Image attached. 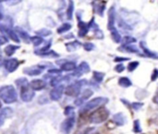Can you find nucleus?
I'll return each instance as SVG.
<instances>
[{
    "mask_svg": "<svg viewBox=\"0 0 158 134\" xmlns=\"http://www.w3.org/2000/svg\"><path fill=\"white\" fill-rule=\"evenodd\" d=\"M0 98L6 104H12L17 101L18 94L13 86H4L0 88Z\"/></svg>",
    "mask_w": 158,
    "mask_h": 134,
    "instance_id": "nucleus-1",
    "label": "nucleus"
},
{
    "mask_svg": "<svg viewBox=\"0 0 158 134\" xmlns=\"http://www.w3.org/2000/svg\"><path fill=\"white\" fill-rule=\"evenodd\" d=\"M109 116V112L108 110L104 108L101 107L98 109H96L95 111H94L91 116H90V122L94 123V124H98V123H102L104 121H106L107 120Z\"/></svg>",
    "mask_w": 158,
    "mask_h": 134,
    "instance_id": "nucleus-2",
    "label": "nucleus"
},
{
    "mask_svg": "<svg viewBox=\"0 0 158 134\" xmlns=\"http://www.w3.org/2000/svg\"><path fill=\"white\" fill-rule=\"evenodd\" d=\"M86 83H87L86 80H81V81H78V82H76L74 84L69 85L65 89L66 95H68L69 97H77V96H79L80 93H81V86L85 85Z\"/></svg>",
    "mask_w": 158,
    "mask_h": 134,
    "instance_id": "nucleus-3",
    "label": "nucleus"
},
{
    "mask_svg": "<svg viewBox=\"0 0 158 134\" xmlns=\"http://www.w3.org/2000/svg\"><path fill=\"white\" fill-rule=\"evenodd\" d=\"M108 102V99L106 98H95L94 99H92L91 101H89L88 103H86V105L84 106L83 108V111L86 112L88 110H91V109H94L95 108H101L102 106H104L105 104H106Z\"/></svg>",
    "mask_w": 158,
    "mask_h": 134,
    "instance_id": "nucleus-4",
    "label": "nucleus"
},
{
    "mask_svg": "<svg viewBox=\"0 0 158 134\" xmlns=\"http://www.w3.org/2000/svg\"><path fill=\"white\" fill-rule=\"evenodd\" d=\"M34 91L31 88L29 83L20 86V98L24 102H30L34 98Z\"/></svg>",
    "mask_w": 158,
    "mask_h": 134,
    "instance_id": "nucleus-5",
    "label": "nucleus"
},
{
    "mask_svg": "<svg viewBox=\"0 0 158 134\" xmlns=\"http://www.w3.org/2000/svg\"><path fill=\"white\" fill-rule=\"evenodd\" d=\"M74 124H75V118H74V116L69 117L68 119H66V120L62 122V124H61V126H60L61 132H62L63 133L69 134L71 132V130L73 129Z\"/></svg>",
    "mask_w": 158,
    "mask_h": 134,
    "instance_id": "nucleus-6",
    "label": "nucleus"
},
{
    "mask_svg": "<svg viewBox=\"0 0 158 134\" xmlns=\"http://www.w3.org/2000/svg\"><path fill=\"white\" fill-rule=\"evenodd\" d=\"M4 65H5V68L6 69L7 72L13 73V72H15L18 69V67L19 65V62L17 59L11 58V59L6 60L5 63H4Z\"/></svg>",
    "mask_w": 158,
    "mask_h": 134,
    "instance_id": "nucleus-7",
    "label": "nucleus"
},
{
    "mask_svg": "<svg viewBox=\"0 0 158 134\" xmlns=\"http://www.w3.org/2000/svg\"><path fill=\"white\" fill-rule=\"evenodd\" d=\"M65 87L63 85H59L57 86H56L51 92H50V98L54 101H57L61 98L63 93H64Z\"/></svg>",
    "mask_w": 158,
    "mask_h": 134,
    "instance_id": "nucleus-8",
    "label": "nucleus"
},
{
    "mask_svg": "<svg viewBox=\"0 0 158 134\" xmlns=\"http://www.w3.org/2000/svg\"><path fill=\"white\" fill-rule=\"evenodd\" d=\"M89 72H90V66H89V64H88L86 62H82V63L77 67V69L75 70V72L73 73L72 75H74V76H81V75L87 74V73H89Z\"/></svg>",
    "mask_w": 158,
    "mask_h": 134,
    "instance_id": "nucleus-9",
    "label": "nucleus"
},
{
    "mask_svg": "<svg viewBox=\"0 0 158 134\" xmlns=\"http://www.w3.org/2000/svg\"><path fill=\"white\" fill-rule=\"evenodd\" d=\"M44 67L40 66V65L31 66L30 68H25L23 73L28 75H31V76H36V75H39L40 74H42V72L44 71Z\"/></svg>",
    "mask_w": 158,
    "mask_h": 134,
    "instance_id": "nucleus-10",
    "label": "nucleus"
},
{
    "mask_svg": "<svg viewBox=\"0 0 158 134\" xmlns=\"http://www.w3.org/2000/svg\"><path fill=\"white\" fill-rule=\"evenodd\" d=\"M13 115V110L10 108H5L0 111V127L4 125L6 119H9Z\"/></svg>",
    "mask_w": 158,
    "mask_h": 134,
    "instance_id": "nucleus-11",
    "label": "nucleus"
},
{
    "mask_svg": "<svg viewBox=\"0 0 158 134\" xmlns=\"http://www.w3.org/2000/svg\"><path fill=\"white\" fill-rule=\"evenodd\" d=\"M30 86L33 91H40L45 87V82L41 79H34L30 83Z\"/></svg>",
    "mask_w": 158,
    "mask_h": 134,
    "instance_id": "nucleus-12",
    "label": "nucleus"
},
{
    "mask_svg": "<svg viewBox=\"0 0 158 134\" xmlns=\"http://www.w3.org/2000/svg\"><path fill=\"white\" fill-rule=\"evenodd\" d=\"M107 29L109 30L115 29V7L111 6L108 11V22H107Z\"/></svg>",
    "mask_w": 158,
    "mask_h": 134,
    "instance_id": "nucleus-13",
    "label": "nucleus"
},
{
    "mask_svg": "<svg viewBox=\"0 0 158 134\" xmlns=\"http://www.w3.org/2000/svg\"><path fill=\"white\" fill-rule=\"evenodd\" d=\"M91 96H93V91H92V90H90V89H86V90H84V91L82 92L81 97L75 100V102H74V103H75V105H77V106H81V105H82V104H83V102H84L87 98H89Z\"/></svg>",
    "mask_w": 158,
    "mask_h": 134,
    "instance_id": "nucleus-14",
    "label": "nucleus"
},
{
    "mask_svg": "<svg viewBox=\"0 0 158 134\" xmlns=\"http://www.w3.org/2000/svg\"><path fill=\"white\" fill-rule=\"evenodd\" d=\"M60 66H61V71H66V72L75 71L77 69V65L73 62H65Z\"/></svg>",
    "mask_w": 158,
    "mask_h": 134,
    "instance_id": "nucleus-15",
    "label": "nucleus"
},
{
    "mask_svg": "<svg viewBox=\"0 0 158 134\" xmlns=\"http://www.w3.org/2000/svg\"><path fill=\"white\" fill-rule=\"evenodd\" d=\"M113 122L116 123L118 126H123L126 122V118L122 113H118L113 117Z\"/></svg>",
    "mask_w": 158,
    "mask_h": 134,
    "instance_id": "nucleus-16",
    "label": "nucleus"
},
{
    "mask_svg": "<svg viewBox=\"0 0 158 134\" xmlns=\"http://www.w3.org/2000/svg\"><path fill=\"white\" fill-rule=\"evenodd\" d=\"M78 27H79V36L80 37H84L87 32H88V24L82 22V21H79V24H78Z\"/></svg>",
    "mask_w": 158,
    "mask_h": 134,
    "instance_id": "nucleus-17",
    "label": "nucleus"
},
{
    "mask_svg": "<svg viewBox=\"0 0 158 134\" xmlns=\"http://www.w3.org/2000/svg\"><path fill=\"white\" fill-rule=\"evenodd\" d=\"M118 85L120 86H123V87H130V86H131L132 84H131V81L128 77L123 76V77H120L118 79Z\"/></svg>",
    "mask_w": 158,
    "mask_h": 134,
    "instance_id": "nucleus-18",
    "label": "nucleus"
},
{
    "mask_svg": "<svg viewBox=\"0 0 158 134\" xmlns=\"http://www.w3.org/2000/svg\"><path fill=\"white\" fill-rule=\"evenodd\" d=\"M79 46H81V43H80L79 41H77V40L72 41V42H69V43L66 44L67 50H68L69 52H73V51L77 50Z\"/></svg>",
    "mask_w": 158,
    "mask_h": 134,
    "instance_id": "nucleus-19",
    "label": "nucleus"
},
{
    "mask_svg": "<svg viewBox=\"0 0 158 134\" xmlns=\"http://www.w3.org/2000/svg\"><path fill=\"white\" fill-rule=\"evenodd\" d=\"M19 48V46H14V45H8L7 47H6L5 49V52L6 54V56H11L14 54V52Z\"/></svg>",
    "mask_w": 158,
    "mask_h": 134,
    "instance_id": "nucleus-20",
    "label": "nucleus"
},
{
    "mask_svg": "<svg viewBox=\"0 0 158 134\" xmlns=\"http://www.w3.org/2000/svg\"><path fill=\"white\" fill-rule=\"evenodd\" d=\"M16 33H17V35H19L23 40H26V41H28L31 38L29 37V35H28V33L27 32H25L24 30H22V29H20L19 28H17L16 29Z\"/></svg>",
    "mask_w": 158,
    "mask_h": 134,
    "instance_id": "nucleus-21",
    "label": "nucleus"
},
{
    "mask_svg": "<svg viewBox=\"0 0 158 134\" xmlns=\"http://www.w3.org/2000/svg\"><path fill=\"white\" fill-rule=\"evenodd\" d=\"M71 29V25L69 23H64L57 29V33L58 34H63L67 31H69Z\"/></svg>",
    "mask_w": 158,
    "mask_h": 134,
    "instance_id": "nucleus-22",
    "label": "nucleus"
},
{
    "mask_svg": "<svg viewBox=\"0 0 158 134\" xmlns=\"http://www.w3.org/2000/svg\"><path fill=\"white\" fill-rule=\"evenodd\" d=\"M111 37L115 42H117V43L121 42V35L119 34V32L116 29L111 31Z\"/></svg>",
    "mask_w": 158,
    "mask_h": 134,
    "instance_id": "nucleus-23",
    "label": "nucleus"
},
{
    "mask_svg": "<svg viewBox=\"0 0 158 134\" xmlns=\"http://www.w3.org/2000/svg\"><path fill=\"white\" fill-rule=\"evenodd\" d=\"M106 2H105V1H101V2H99L98 5H97V9H96V11H97L98 15H100L101 17L104 16V11H105V9H106Z\"/></svg>",
    "mask_w": 158,
    "mask_h": 134,
    "instance_id": "nucleus-24",
    "label": "nucleus"
},
{
    "mask_svg": "<svg viewBox=\"0 0 158 134\" xmlns=\"http://www.w3.org/2000/svg\"><path fill=\"white\" fill-rule=\"evenodd\" d=\"M141 47H142V49H143V52H144V54H145V55H147L148 57L156 58V54H155L154 52H152L151 51H149V50H148V48L145 46V43H144V42H141Z\"/></svg>",
    "mask_w": 158,
    "mask_h": 134,
    "instance_id": "nucleus-25",
    "label": "nucleus"
},
{
    "mask_svg": "<svg viewBox=\"0 0 158 134\" xmlns=\"http://www.w3.org/2000/svg\"><path fill=\"white\" fill-rule=\"evenodd\" d=\"M121 41H122L124 46H127V45H131V43L136 42V39L133 38V37H131V36H126V37L123 38V40Z\"/></svg>",
    "mask_w": 158,
    "mask_h": 134,
    "instance_id": "nucleus-26",
    "label": "nucleus"
},
{
    "mask_svg": "<svg viewBox=\"0 0 158 134\" xmlns=\"http://www.w3.org/2000/svg\"><path fill=\"white\" fill-rule=\"evenodd\" d=\"M30 40H31V41L32 42V44H33V46H34V47H38L39 45H41V44L44 42V40H43V38H41V37H38V36L31 37Z\"/></svg>",
    "mask_w": 158,
    "mask_h": 134,
    "instance_id": "nucleus-27",
    "label": "nucleus"
},
{
    "mask_svg": "<svg viewBox=\"0 0 158 134\" xmlns=\"http://www.w3.org/2000/svg\"><path fill=\"white\" fill-rule=\"evenodd\" d=\"M73 10H74V4L72 1L69 2V7L67 9V17L69 19H72V16H73Z\"/></svg>",
    "mask_w": 158,
    "mask_h": 134,
    "instance_id": "nucleus-28",
    "label": "nucleus"
},
{
    "mask_svg": "<svg viewBox=\"0 0 158 134\" xmlns=\"http://www.w3.org/2000/svg\"><path fill=\"white\" fill-rule=\"evenodd\" d=\"M105 74L101 73V72H94V79L97 82V83H101L104 79Z\"/></svg>",
    "mask_w": 158,
    "mask_h": 134,
    "instance_id": "nucleus-29",
    "label": "nucleus"
},
{
    "mask_svg": "<svg viewBox=\"0 0 158 134\" xmlns=\"http://www.w3.org/2000/svg\"><path fill=\"white\" fill-rule=\"evenodd\" d=\"M123 48H125V51H126V52H134V53H140V52H139V50H138L135 46H132V45H127V46H124Z\"/></svg>",
    "mask_w": 158,
    "mask_h": 134,
    "instance_id": "nucleus-30",
    "label": "nucleus"
},
{
    "mask_svg": "<svg viewBox=\"0 0 158 134\" xmlns=\"http://www.w3.org/2000/svg\"><path fill=\"white\" fill-rule=\"evenodd\" d=\"M40 56H43V57H58L59 54L56 53V52H54V51H49V52H45V53L41 54Z\"/></svg>",
    "mask_w": 158,
    "mask_h": 134,
    "instance_id": "nucleus-31",
    "label": "nucleus"
},
{
    "mask_svg": "<svg viewBox=\"0 0 158 134\" xmlns=\"http://www.w3.org/2000/svg\"><path fill=\"white\" fill-rule=\"evenodd\" d=\"M139 66V62H131L128 64V70L130 72H133Z\"/></svg>",
    "mask_w": 158,
    "mask_h": 134,
    "instance_id": "nucleus-32",
    "label": "nucleus"
},
{
    "mask_svg": "<svg viewBox=\"0 0 158 134\" xmlns=\"http://www.w3.org/2000/svg\"><path fill=\"white\" fill-rule=\"evenodd\" d=\"M95 131V128H87L82 131H79L75 134H93V132Z\"/></svg>",
    "mask_w": 158,
    "mask_h": 134,
    "instance_id": "nucleus-33",
    "label": "nucleus"
},
{
    "mask_svg": "<svg viewBox=\"0 0 158 134\" xmlns=\"http://www.w3.org/2000/svg\"><path fill=\"white\" fill-rule=\"evenodd\" d=\"M118 26L120 27V28H122V29H130V30H131L132 29H131V27H130V25H128L124 20H122V19H119L118 20Z\"/></svg>",
    "mask_w": 158,
    "mask_h": 134,
    "instance_id": "nucleus-34",
    "label": "nucleus"
},
{
    "mask_svg": "<svg viewBox=\"0 0 158 134\" xmlns=\"http://www.w3.org/2000/svg\"><path fill=\"white\" fill-rule=\"evenodd\" d=\"M64 113H65L66 116H69V117H70V116H73V114H74V108H73V107H70V106L67 107V108L65 109Z\"/></svg>",
    "mask_w": 158,
    "mask_h": 134,
    "instance_id": "nucleus-35",
    "label": "nucleus"
},
{
    "mask_svg": "<svg viewBox=\"0 0 158 134\" xmlns=\"http://www.w3.org/2000/svg\"><path fill=\"white\" fill-rule=\"evenodd\" d=\"M83 47H84V50H86L88 52H91V51L94 50V48H95L94 44L92 43V42H86V43H84L83 44Z\"/></svg>",
    "mask_w": 158,
    "mask_h": 134,
    "instance_id": "nucleus-36",
    "label": "nucleus"
},
{
    "mask_svg": "<svg viewBox=\"0 0 158 134\" xmlns=\"http://www.w3.org/2000/svg\"><path fill=\"white\" fill-rule=\"evenodd\" d=\"M133 131H134V132H136V133H139V132H142V129H141V125H140V121H138V120H136L135 121H134V126H133Z\"/></svg>",
    "mask_w": 158,
    "mask_h": 134,
    "instance_id": "nucleus-37",
    "label": "nucleus"
},
{
    "mask_svg": "<svg viewBox=\"0 0 158 134\" xmlns=\"http://www.w3.org/2000/svg\"><path fill=\"white\" fill-rule=\"evenodd\" d=\"M28 83H29V82H28V80H27L26 78H19V79L16 80V85H18L19 87H20L21 86L25 85V84H28Z\"/></svg>",
    "mask_w": 158,
    "mask_h": 134,
    "instance_id": "nucleus-38",
    "label": "nucleus"
},
{
    "mask_svg": "<svg viewBox=\"0 0 158 134\" xmlns=\"http://www.w3.org/2000/svg\"><path fill=\"white\" fill-rule=\"evenodd\" d=\"M36 33H37V34H39V35H42V36H48V35H50L52 32H51L50 30H48V29H44L38 30Z\"/></svg>",
    "mask_w": 158,
    "mask_h": 134,
    "instance_id": "nucleus-39",
    "label": "nucleus"
},
{
    "mask_svg": "<svg viewBox=\"0 0 158 134\" xmlns=\"http://www.w3.org/2000/svg\"><path fill=\"white\" fill-rule=\"evenodd\" d=\"M124 69H125V66H124L123 63H118V64L115 67V71H116L117 73H122V72L124 71Z\"/></svg>",
    "mask_w": 158,
    "mask_h": 134,
    "instance_id": "nucleus-40",
    "label": "nucleus"
},
{
    "mask_svg": "<svg viewBox=\"0 0 158 134\" xmlns=\"http://www.w3.org/2000/svg\"><path fill=\"white\" fill-rule=\"evenodd\" d=\"M143 106V103H132V108H133L135 110H139Z\"/></svg>",
    "mask_w": 158,
    "mask_h": 134,
    "instance_id": "nucleus-41",
    "label": "nucleus"
},
{
    "mask_svg": "<svg viewBox=\"0 0 158 134\" xmlns=\"http://www.w3.org/2000/svg\"><path fill=\"white\" fill-rule=\"evenodd\" d=\"M61 70H58V69H50L48 71L49 74H53V75H60L61 74Z\"/></svg>",
    "mask_w": 158,
    "mask_h": 134,
    "instance_id": "nucleus-42",
    "label": "nucleus"
},
{
    "mask_svg": "<svg viewBox=\"0 0 158 134\" xmlns=\"http://www.w3.org/2000/svg\"><path fill=\"white\" fill-rule=\"evenodd\" d=\"M7 41H8V40H7V39H6V37H4V36L0 35V46H2L3 44L6 43Z\"/></svg>",
    "mask_w": 158,
    "mask_h": 134,
    "instance_id": "nucleus-43",
    "label": "nucleus"
},
{
    "mask_svg": "<svg viewBox=\"0 0 158 134\" xmlns=\"http://www.w3.org/2000/svg\"><path fill=\"white\" fill-rule=\"evenodd\" d=\"M124 61H129V58H125V57H117V58H115V62L116 63L124 62Z\"/></svg>",
    "mask_w": 158,
    "mask_h": 134,
    "instance_id": "nucleus-44",
    "label": "nucleus"
},
{
    "mask_svg": "<svg viewBox=\"0 0 158 134\" xmlns=\"http://www.w3.org/2000/svg\"><path fill=\"white\" fill-rule=\"evenodd\" d=\"M157 77H158V70L157 69H155V70H154V73H153V75H152V81H155Z\"/></svg>",
    "mask_w": 158,
    "mask_h": 134,
    "instance_id": "nucleus-45",
    "label": "nucleus"
},
{
    "mask_svg": "<svg viewBox=\"0 0 158 134\" xmlns=\"http://www.w3.org/2000/svg\"><path fill=\"white\" fill-rule=\"evenodd\" d=\"M94 32H95V36H96L97 38H99V39H103V33H102V31H101V30L96 29Z\"/></svg>",
    "mask_w": 158,
    "mask_h": 134,
    "instance_id": "nucleus-46",
    "label": "nucleus"
},
{
    "mask_svg": "<svg viewBox=\"0 0 158 134\" xmlns=\"http://www.w3.org/2000/svg\"><path fill=\"white\" fill-rule=\"evenodd\" d=\"M3 17H4V16H3V13H2V10L0 9V21L3 19Z\"/></svg>",
    "mask_w": 158,
    "mask_h": 134,
    "instance_id": "nucleus-47",
    "label": "nucleus"
},
{
    "mask_svg": "<svg viewBox=\"0 0 158 134\" xmlns=\"http://www.w3.org/2000/svg\"><path fill=\"white\" fill-rule=\"evenodd\" d=\"M1 107H2V104H1V102H0V109H1Z\"/></svg>",
    "mask_w": 158,
    "mask_h": 134,
    "instance_id": "nucleus-48",
    "label": "nucleus"
},
{
    "mask_svg": "<svg viewBox=\"0 0 158 134\" xmlns=\"http://www.w3.org/2000/svg\"><path fill=\"white\" fill-rule=\"evenodd\" d=\"M157 95H158V89H157Z\"/></svg>",
    "mask_w": 158,
    "mask_h": 134,
    "instance_id": "nucleus-49",
    "label": "nucleus"
}]
</instances>
